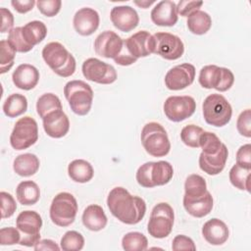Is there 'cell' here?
I'll return each mask as SVG.
<instances>
[{
  "label": "cell",
  "mask_w": 251,
  "mask_h": 251,
  "mask_svg": "<svg viewBox=\"0 0 251 251\" xmlns=\"http://www.w3.org/2000/svg\"><path fill=\"white\" fill-rule=\"evenodd\" d=\"M140 139L145 151L153 157H164L171 150L168 133L159 123H147L141 130Z\"/></svg>",
  "instance_id": "277c9868"
},
{
  "label": "cell",
  "mask_w": 251,
  "mask_h": 251,
  "mask_svg": "<svg viewBox=\"0 0 251 251\" xmlns=\"http://www.w3.org/2000/svg\"><path fill=\"white\" fill-rule=\"evenodd\" d=\"M174 168L167 161L146 162L141 165L135 175L136 181L145 188L165 185L171 181Z\"/></svg>",
  "instance_id": "3957f363"
},
{
  "label": "cell",
  "mask_w": 251,
  "mask_h": 251,
  "mask_svg": "<svg viewBox=\"0 0 251 251\" xmlns=\"http://www.w3.org/2000/svg\"><path fill=\"white\" fill-rule=\"evenodd\" d=\"M8 42L13 46V48L20 53H26L30 51L33 47L28 45L25 40L22 33V26L14 27L8 34Z\"/></svg>",
  "instance_id": "60d3db41"
},
{
  "label": "cell",
  "mask_w": 251,
  "mask_h": 251,
  "mask_svg": "<svg viewBox=\"0 0 251 251\" xmlns=\"http://www.w3.org/2000/svg\"><path fill=\"white\" fill-rule=\"evenodd\" d=\"M207 183L204 177L199 175H189L184 182V198L194 199L205 195L207 192Z\"/></svg>",
  "instance_id": "d6a6232c"
},
{
  "label": "cell",
  "mask_w": 251,
  "mask_h": 251,
  "mask_svg": "<svg viewBox=\"0 0 251 251\" xmlns=\"http://www.w3.org/2000/svg\"><path fill=\"white\" fill-rule=\"evenodd\" d=\"M27 110V99L20 93H13L7 97L3 104V112L8 118H17Z\"/></svg>",
  "instance_id": "1f68e13d"
},
{
  "label": "cell",
  "mask_w": 251,
  "mask_h": 251,
  "mask_svg": "<svg viewBox=\"0 0 251 251\" xmlns=\"http://www.w3.org/2000/svg\"><path fill=\"white\" fill-rule=\"evenodd\" d=\"M203 131L204 129L198 126L187 125L180 131V139L186 146L191 148H198L200 135Z\"/></svg>",
  "instance_id": "ab89813d"
},
{
  "label": "cell",
  "mask_w": 251,
  "mask_h": 251,
  "mask_svg": "<svg viewBox=\"0 0 251 251\" xmlns=\"http://www.w3.org/2000/svg\"><path fill=\"white\" fill-rule=\"evenodd\" d=\"M195 78V67L184 63L173 67L165 75V84L170 90H181L192 84Z\"/></svg>",
  "instance_id": "9a60e30c"
},
{
  "label": "cell",
  "mask_w": 251,
  "mask_h": 251,
  "mask_svg": "<svg viewBox=\"0 0 251 251\" xmlns=\"http://www.w3.org/2000/svg\"><path fill=\"white\" fill-rule=\"evenodd\" d=\"M1 13V32L5 33L7 31H11L14 25V16L10 10L6 8L0 9Z\"/></svg>",
  "instance_id": "681fc988"
},
{
  "label": "cell",
  "mask_w": 251,
  "mask_h": 251,
  "mask_svg": "<svg viewBox=\"0 0 251 251\" xmlns=\"http://www.w3.org/2000/svg\"><path fill=\"white\" fill-rule=\"evenodd\" d=\"M107 206L111 214L126 225H136L145 216L146 203L136 195H131L122 186L114 187L108 194Z\"/></svg>",
  "instance_id": "6da1fadb"
},
{
  "label": "cell",
  "mask_w": 251,
  "mask_h": 251,
  "mask_svg": "<svg viewBox=\"0 0 251 251\" xmlns=\"http://www.w3.org/2000/svg\"><path fill=\"white\" fill-rule=\"evenodd\" d=\"M42 58L50 69L62 77H69L75 72V57L60 42L47 43L42 49Z\"/></svg>",
  "instance_id": "7a4b0ae2"
},
{
  "label": "cell",
  "mask_w": 251,
  "mask_h": 251,
  "mask_svg": "<svg viewBox=\"0 0 251 251\" xmlns=\"http://www.w3.org/2000/svg\"><path fill=\"white\" fill-rule=\"evenodd\" d=\"M16 52L8 40L0 41V74L7 73L14 66Z\"/></svg>",
  "instance_id": "74e56055"
},
{
  "label": "cell",
  "mask_w": 251,
  "mask_h": 251,
  "mask_svg": "<svg viewBox=\"0 0 251 251\" xmlns=\"http://www.w3.org/2000/svg\"><path fill=\"white\" fill-rule=\"evenodd\" d=\"M22 235L20 230L14 226L2 227L0 229V244L1 245H14L19 244Z\"/></svg>",
  "instance_id": "7bdbcfd3"
},
{
  "label": "cell",
  "mask_w": 251,
  "mask_h": 251,
  "mask_svg": "<svg viewBox=\"0 0 251 251\" xmlns=\"http://www.w3.org/2000/svg\"><path fill=\"white\" fill-rule=\"evenodd\" d=\"M172 249L174 251H180V250H196V246L194 244V241L183 234H178L173 239L172 243Z\"/></svg>",
  "instance_id": "7dc6e473"
},
{
  "label": "cell",
  "mask_w": 251,
  "mask_h": 251,
  "mask_svg": "<svg viewBox=\"0 0 251 251\" xmlns=\"http://www.w3.org/2000/svg\"><path fill=\"white\" fill-rule=\"evenodd\" d=\"M38 139V126L36 121L25 116L18 120L10 135V144L15 150L27 149Z\"/></svg>",
  "instance_id": "8fae6325"
},
{
  "label": "cell",
  "mask_w": 251,
  "mask_h": 251,
  "mask_svg": "<svg viewBox=\"0 0 251 251\" xmlns=\"http://www.w3.org/2000/svg\"><path fill=\"white\" fill-rule=\"evenodd\" d=\"M64 94L72 111L78 116L89 113L93 102V90L83 80H71L64 86Z\"/></svg>",
  "instance_id": "5b68a950"
},
{
  "label": "cell",
  "mask_w": 251,
  "mask_h": 251,
  "mask_svg": "<svg viewBox=\"0 0 251 251\" xmlns=\"http://www.w3.org/2000/svg\"><path fill=\"white\" fill-rule=\"evenodd\" d=\"M36 6L40 13L46 17H54L56 16L62 6L61 0H38L36 2Z\"/></svg>",
  "instance_id": "ee69618b"
},
{
  "label": "cell",
  "mask_w": 251,
  "mask_h": 251,
  "mask_svg": "<svg viewBox=\"0 0 251 251\" xmlns=\"http://www.w3.org/2000/svg\"><path fill=\"white\" fill-rule=\"evenodd\" d=\"M122 246L126 251H143L148 247V239L141 232H127L122 238Z\"/></svg>",
  "instance_id": "d590c367"
},
{
  "label": "cell",
  "mask_w": 251,
  "mask_h": 251,
  "mask_svg": "<svg viewBox=\"0 0 251 251\" xmlns=\"http://www.w3.org/2000/svg\"><path fill=\"white\" fill-rule=\"evenodd\" d=\"M175 214L172 206L166 202L155 205L147 225L148 233L154 238H165L172 232Z\"/></svg>",
  "instance_id": "ba28073f"
},
{
  "label": "cell",
  "mask_w": 251,
  "mask_h": 251,
  "mask_svg": "<svg viewBox=\"0 0 251 251\" xmlns=\"http://www.w3.org/2000/svg\"><path fill=\"white\" fill-rule=\"evenodd\" d=\"M123 46L124 40L112 30L103 31L94 41V50L96 54L107 59L114 60L121 53Z\"/></svg>",
  "instance_id": "2e32d148"
},
{
  "label": "cell",
  "mask_w": 251,
  "mask_h": 251,
  "mask_svg": "<svg viewBox=\"0 0 251 251\" xmlns=\"http://www.w3.org/2000/svg\"><path fill=\"white\" fill-rule=\"evenodd\" d=\"M250 173L251 169H246L235 164L229 171V181L234 187L250 192Z\"/></svg>",
  "instance_id": "836d02e7"
},
{
  "label": "cell",
  "mask_w": 251,
  "mask_h": 251,
  "mask_svg": "<svg viewBox=\"0 0 251 251\" xmlns=\"http://www.w3.org/2000/svg\"><path fill=\"white\" fill-rule=\"evenodd\" d=\"M153 53L166 60L179 59L184 52L182 40L170 32H156L153 34Z\"/></svg>",
  "instance_id": "7c38bea8"
},
{
  "label": "cell",
  "mask_w": 251,
  "mask_h": 251,
  "mask_svg": "<svg viewBox=\"0 0 251 251\" xmlns=\"http://www.w3.org/2000/svg\"><path fill=\"white\" fill-rule=\"evenodd\" d=\"M82 224L91 231H99L103 229L108 223V219L104 210L97 204L87 206L82 213Z\"/></svg>",
  "instance_id": "d4e9b609"
},
{
  "label": "cell",
  "mask_w": 251,
  "mask_h": 251,
  "mask_svg": "<svg viewBox=\"0 0 251 251\" xmlns=\"http://www.w3.org/2000/svg\"><path fill=\"white\" fill-rule=\"evenodd\" d=\"M78 210L75 196L69 192H60L52 200L49 214L51 221L58 226H71Z\"/></svg>",
  "instance_id": "52a82bcc"
},
{
  "label": "cell",
  "mask_w": 251,
  "mask_h": 251,
  "mask_svg": "<svg viewBox=\"0 0 251 251\" xmlns=\"http://www.w3.org/2000/svg\"><path fill=\"white\" fill-rule=\"evenodd\" d=\"M0 199H1V218L6 219V218L12 217L17 210L16 200L10 193L6 191L0 192Z\"/></svg>",
  "instance_id": "b9f144b4"
},
{
  "label": "cell",
  "mask_w": 251,
  "mask_h": 251,
  "mask_svg": "<svg viewBox=\"0 0 251 251\" xmlns=\"http://www.w3.org/2000/svg\"><path fill=\"white\" fill-rule=\"evenodd\" d=\"M16 196L20 204L30 206L37 203L40 198V189L32 180H24L16 188Z\"/></svg>",
  "instance_id": "f1b7e54d"
},
{
  "label": "cell",
  "mask_w": 251,
  "mask_h": 251,
  "mask_svg": "<svg viewBox=\"0 0 251 251\" xmlns=\"http://www.w3.org/2000/svg\"><path fill=\"white\" fill-rule=\"evenodd\" d=\"M68 175L72 180L78 183H85L92 179L94 170L86 160L75 159L69 164Z\"/></svg>",
  "instance_id": "83f0119b"
},
{
  "label": "cell",
  "mask_w": 251,
  "mask_h": 251,
  "mask_svg": "<svg viewBox=\"0 0 251 251\" xmlns=\"http://www.w3.org/2000/svg\"><path fill=\"white\" fill-rule=\"evenodd\" d=\"M39 76V72L34 66L22 64L13 72L12 79L16 87L23 90H30L38 83Z\"/></svg>",
  "instance_id": "cb8c5ba5"
},
{
  "label": "cell",
  "mask_w": 251,
  "mask_h": 251,
  "mask_svg": "<svg viewBox=\"0 0 251 251\" xmlns=\"http://www.w3.org/2000/svg\"><path fill=\"white\" fill-rule=\"evenodd\" d=\"M60 245L64 251H79L84 246V238L78 231L69 230L61 238Z\"/></svg>",
  "instance_id": "8d00e7d4"
},
{
  "label": "cell",
  "mask_w": 251,
  "mask_h": 251,
  "mask_svg": "<svg viewBox=\"0 0 251 251\" xmlns=\"http://www.w3.org/2000/svg\"><path fill=\"white\" fill-rule=\"evenodd\" d=\"M202 111L205 122L217 127L227 125L232 116V108L229 102L218 93L210 94L205 98Z\"/></svg>",
  "instance_id": "8992f818"
},
{
  "label": "cell",
  "mask_w": 251,
  "mask_h": 251,
  "mask_svg": "<svg viewBox=\"0 0 251 251\" xmlns=\"http://www.w3.org/2000/svg\"><path fill=\"white\" fill-rule=\"evenodd\" d=\"M60 109H62V103L59 97L54 93H44L37 99L36 111L41 119L49 113Z\"/></svg>",
  "instance_id": "e575fe53"
},
{
  "label": "cell",
  "mask_w": 251,
  "mask_h": 251,
  "mask_svg": "<svg viewBox=\"0 0 251 251\" xmlns=\"http://www.w3.org/2000/svg\"><path fill=\"white\" fill-rule=\"evenodd\" d=\"M100 18L97 11L92 8L84 7L75 12L73 20L75 31L82 35H91L99 26Z\"/></svg>",
  "instance_id": "d6986e66"
},
{
  "label": "cell",
  "mask_w": 251,
  "mask_h": 251,
  "mask_svg": "<svg viewBox=\"0 0 251 251\" xmlns=\"http://www.w3.org/2000/svg\"><path fill=\"white\" fill-rule=\"evenodd\" d=\"M34 249L36 251L38 250H60L61 247L57 245V243L51 239H40L35 245Z\"/></svg>",
  "instance_id": "816d5d0a"
},
{
  "label": "cell",
  "mask_w": 251,
  "mask_h": 251,
  "mask_svg": "<svg viewBox=\"0 0 251 251\" xmlns=\"http://www.w3.org/2000/svg\"><path fill=\"white\" fill-rule=\"evenodd\" d=\"M238 132L245 137H251V111L246 109L240 113L236 122Z\"/></svg>",
  "instance_id": "f6af8a7d"
},
{
  "label": "cell",
  "mask_w": 251,
  "mask_h": 251,
  "mask_svg": "<svg viewBox=\"0 0 251 251\" xmlns=\"http://www.w3.org/2000/svg\"><path fill=\"white\" fill-rule=\"evenodd\" d=\"M236 164L243 168L251 169V145L249 143L240 146L237 150Z\"/></svg>",
  "instance_id": "c3c4849f"
},
{
  "label": "cell",
  "mask_w": 251,
  "mask_h": 251,
  "mask_svg": "<svg viewBox=\"0 0 251 251\" xmlns=\"http://www.w3.org/2000/svg\"><path fill=\"white\" fill-rule=\"evenodd\" d=\"M223 142L213 132L203 131L199 139V147L202 148V153L207 155L216 154L222 147Z\"/></svg>",
  "instance_id": "f35d334b"
},
{
  "label": "cell",
  "mask_w": 251,
  "mask_h": 251,
  "mask_svg": "<svg viewBox=\"0 0 251 251\" xmlns=\"http://www.w3.org/2000/svg\"><path fill=\"white\" fill-rule=\"evenodd\" d=\"M182 203L184 209L189 215L195 218H203L210 214V212L212 211L214 200L212 194L209 191H207L205 195L199 198L188 199L183 197Z\"/></svg>",
  "instance_id": "484cf974"
},
{
  "label": "cell",
  "mask_w": 251,
  "mask_h": 251,
  "mask_svg": "<svg viewBox=\"0 0 251 251\" xmlns=\"http://www.w3.org/2000/svg\"><path fill=\"white\" fill-rule=\"evenodd\" d=\"M152 22L159 26H173L178 20L176 4L171 0L158 2L151 11Z\"/></svg>",
  "instance_id": "44dd1931"
},
{
  "label": "cell",
  "mask_w": 251,
  "mask_h": 251,
  "mask_svg": "<svg viewBox=\"0 0 251 251\" xmlns=\"http://www.w3.org/2000/svg\"><path fill=\"white\" fill-rule=\"evenodd\" d=\"M16 226L22 235L19 244L26 247H34L40 240L42 219L37 212L30 210L21 212L17 217Z\"/></svg>",
  "instance_id": "30bf717a"
},
{
  "label": "cell",
  "mask_w": 251,
  "mask_h": 251,
  "mask_svg": "<svg viewBox=\"0 0 251 251\" xmlns=\"http://www.w3.org/2000/svg\"><path fill=\"white\" fill-rule=\"evenodd\" d=\"M83 76L90 81L100 84H111L117 79L115 68L97 58H88L82 63Z\"/></svg>",
  "instance_id": "4fadbf2b"
},
{
  "label": "cell",
  "mask_w": 251,
  "mask_h": 251,
  "mask_svg": "<svg viewBox=\"0 0 251 251\" xmlns=\"http://www.w3.org/2000/svg\"><path fill=\"white\" fill-rule=\"evenodd\" d=\"M227 156L228 150L226 144L223 143L221 149L216 154L207 155L201 152L199 156V167L209 176L219 175L225 169Z\"/></svg>",
  "instance_id": "7402d4cb"
},
{
  "label": "cell",
  "mask_w": 251,
  "mask_h": 251,
  "mask_svg": "<svg viewBox=\"0 0 251 251\" xmlns=\"http://www.w3.org/2000/svg\"><path fill=\"white\" fill-rule=\"evenodd\" d=\"M203 5V1H185L180 0L176 4V12L177 15L181 17H188L191 13L199 10V8Z\"/></svg>",
  "instance_id": "bcb514c9"
},
{
  "label": "cell",
  "mask_w": 251,
  "mask_h": 251,
  "mask_svg": "<svg viewBox=\"0 0 251 251\" xmlns=\"http://www.w3.org/2000/svg\"><path fill=\"white\" fill-rule=\"evenodd\" d=\"M166 117L175 123L182 122L191 117L196 110V102L193 97L184 96H170L166 99L164 106Z\"/></svg>",
  "instance_id": "5bb4252c"
},
{
  "label": "cell",
  "mask_w": 251,
  "mask_h": 251,
  "mask_svg": "<svg viewBox=\"0 0 251 251\" xmlns=\"http://www.w3.org/2000/svg\"><path fill=\"white\" fill-rule=\"evenodd\" d=\"M198 80L204 88H214L220 92H225L232 86L234 75L229 69L216 65H207L200 70Z\"/></svg>",
  "instance_id": "9c48e42d"
},
{
  "label": "cell",
  "mask_w": 251,
  "mask_h": 251,
  "mask_svg": "<svg viewBox=\"0 0 251 251\" xmlns=\"http://www.w3.org/2000/svg\"><path fill=\"white\" fill-rule=\"evenodd\" d=\"M186 25L190 32L196 35H202L211 28L212 19L208 13L197 10L187 17Z\"/></svg>",
  "instance_id": "f546056e"
},
{
  "label": "cell",
  "mask_w": 251,
  "mask_h": 251,
  "mask_svg": "<svg viewBox=\"0 0 251 251\" xmlns=\"http://www.w3.org/2000/svg\"><path fill=\"white\" fill-rule=\"evenodd\" d=\"M14 9L20 14H25L32 10L33 6L36 4L34 0H13L11 1Z\"/></svg>",
  "instance_id": "f907efd6"
},
{
  "label": "cell",
  "mask_w": 251,
  "mask_h": 251,
  "mask_svg": "<svg viewBox=\"0 0 251 251\" xmlns=\"http://www.w3.org/2000/svg\"><path fill=\"white\" fill-rule=\"evenodd\" d=\"M110 19L115 27L124 32L134 29L139 23V17L135 9L127 5L116 6L112 8Z\"/></svg>",
  "instance_id": "e0dca14e"
},
{
  "label": "cell",
  "mask_w": 251,
  "mask_h": 251,
  "mask_svg": "<svg viewBox=\"0 0 251 251\" xmlns=\"http://www.w3.org/2000/svg\"><path fill=\"white\" fill-rule=\"evenodd\" d=\"M202 235L211 245H222L227 240L229 230L222 220L213 218L203 225Z\"/></svg>",
  "instance_id": "603a6c76"
},
{
  "label": "cell",
  "mask_w": 251,
  "mask_h": 251,
  "mask_svg": "<svg viewBox=\"0 0 251 251\" xmlns=\"http://www.w3.org/2000/svg\"><path fill=\"white\" fill-rule=\"evenodd\" d=\"M153 3H155V1H141V2H138V1H134V4L143 8V9H146L147 7H149L150 5H152Z\"/></svg>",
  "instance_id": "f5cc1de1"
},
{
  "label": "cell",
  "mask_w": 251,
  "mask_h": 251,
  "mask_svg": "<svg viewBox=\"0 0 251 251\" xmlns=\"http://www.w3.org/2000/svg\"><path fill=\"white\" fill-rule=\"evenodd\" d=\"M22 33L26 43L32 47L40 43L47 35V27L40 21H31L22 26Z\"/></svg>",
  "instance_id": "4dcf8cb0"
},
{
  "label": "cell",
  "mask_w": 251,
  "mask_h": 251,
  "mask_svg": "<svg viewBox=\"0 0 251 251\" xmlns=\"http://www.w3.org/2000/svg\"><path fill=\"white\" fill-rule=\"evenodd\" d=\"M40 166L39 159L31 153H25L17 156L13 163L14 172L21 176H30L37 173Z\"/></svg>",
  "instance_id": "4316f807"
},
{
  "label": "cell",
  "mask_w": 251,
  "mask_h": 251,
  "mask_svg": "<svg viewBox=\"0 0 251 251\" xmlns=\"http://www.w3.org/2000/svg\"><path fill=\"white\" fill-rule=\"evenodd\" d=\"M124 44L128 52L136 59L147 57L153 53V35L147 30H140L124 40Z\"/></svg>",
  "instance_id": "ac0fdd59"
},
{
  "label": "cell",
  "mask_w": 251,
  "mask_h": 251,
  "mask_svg": "<svg viewBox=\"0 0 251 251\" xmlns=\"http://www.w3.org/2000/svg\"><path fill=\"white\" fill-rule=\"evenodd\" d=\"M42 121L44 131L52 138L64 137L70 129L69 118L62 109L49 113Z\"/></svg>",
  "instance_id": "ffe728a7"
}]
</instances>
